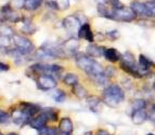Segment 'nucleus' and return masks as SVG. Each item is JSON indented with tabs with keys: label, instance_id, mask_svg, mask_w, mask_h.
<instances>
[{
	"label": "nucleus",
	"instance_id": "nucleus-39",
	"mask_svg": "<svg viewBox=\"0 0 155 135\" xmlns=\"http://www.w3.org/2000/svg\"><path fill=\"white\" fill-rule=\"evenodd\" d=\"M154 111H155V105H154Z\"/></svg>",
	"mask_w": 155,
	"mask_h": 135
},
{
	"label": "nucleus",
	"instance_id": "nucleus-36",
	"mask_svg": "<svg viewBox=\"0 0 155 135\" xmlns=\"http://www.w3.org/2000/svg\"><path fill=\"white\" fill-rule=\"evenodd\" d=\"M85 135H92V133H91V132H86Z\"/></svg>",
	"mask_w": 155,
	"mask_h": 135
},
{
	"label": "nucleus",
	"instance_id": "nucleus-32",
	"mask_svg": "<svg viewBox=\"0 0 155 135\" xmlns=\"http://www.w3.org/2000/svg\"><path fill=\"white\" fill-rule=\"evenodd\" d=\"M139 24H140V25H143V26H147V27L155 26V22L147 21V20H143V21H140Z\"/></svg>",
	"mask_w": 155,
	"mask_h": 135
},
{
	"label": "nucleus",
	"instance_id": "nucleus-15",
	"mask_svg": "<svg viewBox=\"0 0 155 135\" xmlns=\"http://www.w3.org/2000/svg\"><path fill=\"white\" fill-rule=\"evenodd\" d=\"M59 129L61 132L67 133V134H72L73 133V122L71 121L70 118H62V120L60 121Z\"/></svg>",
	"mask_w": 155,
	"mask_h": 135
},
{
	"label": "nucleus",
	"instance_id": "nucleus-27",
	"mask_svg": "<svg viewBox=\"0 0 155 135\" xmlns=\"http://www.w3.org/2000/svg\"><path fill=\"white\" fill-rule=\"evenodd\" d=\"M52 96H53V99H55V102H59V103H62V102L65 101V93L62 91V90H58V91H55V93L52 94Z\"/></svg>",
	"mask_w": 155,
	"mask_h": 135
},
{
	"label": "nucleus",
	"instance_id": "nucleus-22",
	"mask_svg": "<svg viewBox=\"0 0 155 135\" xmlns=\"http://www.w3.org/2000/svg\"><path fill=\"white\" fill-rule=\"evenodd\" d=\"M88 103L89 106H90V109L93 110V111H97V109L101 108V101L97 96H92L91 99H89Z\"/></svg>",
	"mask_w": 155,
	"mask_h": 135
},
{
	"label": "nucleus",
	"instance_id": "nucleus-16",
	"mask_svg": "<svg viewBox=\"0 0 155 135\" xmlns=\"http://www.w3.org/2000/svg\"><path fill=\"white\" fill-rule=\"evenodd\" d=\"M42 5V0H24V9L27 11H35Z\"/></svg>",
	"mask_w": 155,
	"mask_h": 135
},
{
	"label": "nucleus",
	"instance_id": "nucleus-37",
	"mask_svg": "<svg viewBox=\"0 0 155 135\" xmlns=\"http://www.w3.org/2000/svg\"><path fill=\"white\" fill-rule=\"evenodd\" d=\"M7 135H18L16 133H9V134H7Z\"/></svg>",
	"mask_w": 155,
	"mask_h": 135
},
{
	"label": "nucleus",
	"instance_id": "nucleus-31",
	"mask_svg": "<svg viewBox=\"0 0 155 135\" xmlns=\"http://www.w3.org/2000/svg\"><path fill=\"white\" fill-rule=\"evenodd\" d=\"M0 115H1V118H0V121H1V124H3V123H7V122L9 121V116L7 112H5L3 110H1L0 111Z\"/></svg>",
	"mask_w": 155,
	"mask_h": 135
},
{
	"label": "nucleus",
	"instance_id": "nucleus-4",
	"mask_svg": "<svg viewBox=\"0 0 155 135\" xmlns=\"http://www.w3.org/2000/svg\"><path fill=\"white\" fill-rule=\"evenodd\" d=\"M13 42L15 44L16 49L22 53V54H28V53L33 52L35 47L34 44L29 41L27 38L23 36H20V35H13L12 36Z\"/></svg>",
	"mask_w": 155,
	"mask_h": 135
},
{
	"label": "nucleus",
	"instance_id": "nucleus-5",
	"mask_svg": "<svg viewBox=\"0 0 155 135\" xmlns=\"http://www.w3.org/2000/svg\"><path fill=\"white\" fill-rule=\"evenodd\" d=\"M36 82H37L38 89L44 90V91H46V90H51V89H54L55 86H57V81H55V79L53 78L52 76L45 75V74L39 75L38 77H37Z\"/></svg>",
	"mask_w": 155,
	"mask_h": 135
},
{
	"label": "nucleus",
	"instance_id": "nucleus-30",
	"mask_svg": "<svg viewBox=\"0 0 155 135\" xmlns=\"http://www.w3.org/2000/svg\"><path fill=\"white\" fill-rule=\"evenodd\" d=\"M10 5L12 9H22L24 8V0H12Z\"/></svg>",
	"mask_w": 155,
	"mask_h": 135
},
{
	"label": "nucleus",
	"instance_id": "nucleus-11",
	"mask_svg": "<svg viewBox=\"0 0 155 135\" xmlns=\"http://www.w3.org/2000/svg\"><path fill=\"white\" fill-rule=\"evenodd\" d=\"M78 46H79V43H78L77 40L72 38V39L67 40V41L64 42V44H63V50H64V52L66 55H72L75 53Z\"/></svg>",
	"mask_w": 155,
	"mask_h": 135
},
{
	"label": "nucleus",
	"instance_id": "nucleus-6",
	"mask_svg": "<svg viewBox=\"0 0 155 135\" xmlns=\"http://www.w3.org/2000/svg\"><path fill=\"white\" fill-rule=\"evenodd\" d=\"M80 24H81V22L74 15L66 16V17L63 20V26H64V28L66 29L68 33H71V34H76V33L78 34L79 28L81 27Z\"/></svg>",
	"mask_w": 155,
	"mask_h": 135
},
{
	"label": "nucleus",
	"instance_id": "nucleus-17",
	"mask_svg": "<svg viewBox=\"0 0 155 135\" xmlns=\"http://www.w3.org/2000/svg\"><path fill=\"white\" fill-rule=\"evenodd\" d=\"M53 8L59 11H65L70 8V0H51Z\"/></svg>",
	"mask_w": 155,
	"mask_h": 135
},
{
	"label": "nucleus",
	"instance_id": "nucleus-40",
	"mask_svg": "<svg viewBox=\"0 0 155 135\" xmlns=\"http://www.w3.org/2000/svg\"><path fill=\"white\" fill-rule=\"evenodd\" d=\"M154 89H155V84H154Z\"/></svg>",
	"mask_w": 155,
	"mask_h": 135
},
{
	"label": "nucleus",
	"instance_id": "nucleus-8",
	"mask_svg": "<svg viewBox=\"0 0 155 135\" xmlns=\"http://www.w3.org/2000/svg\"><path fill=\"white\" fill-rule=\"evenodd\" d=\"M49 118L47 116V114L45 111H42L41 114H39L36 118H34L31 119V121L29 122V124H31V127L34 129H37V130H41L44 129L45 127H47V122H48Z\"/></svg>",
	"mask_w": 155,
	"mask_h": 135
},
{
	"label": "nucleus",
	"instance_id": "nucleus-7",
	"mask_svg": "<svg viewBox=\"0 0 155 135\" xmlns=\"http://www.w3.org/2000/svg\"><path fill=\"white\" fill-rule=\"evenodd\" d=\"M12 119L13 122L18 125H24L31 121V117L26 114L22 108L12 109Z\"/></svg>",
	"mask_w": 155,
	"mask_h": 135
},
{
	"label": "nucleus",
	"instance_id": "nucleus-35",
	"mask_svg": "<svg viewBox=\"0 0 155 135\" xmlns=\"http://www.w3.org/2000/svg\"><path fill=\"white\" fill-rule=\"evenodd\" d=\"M0 66H1V70H8L9 69V67H8V65H7V64H3V63H1V64H0Z\"/></svg>",
	"mask_w": 155,
	"mask_h": 135
},
{
	"label": "nucleus",
	"instance_id": "nucleus-12",
	"mask_svg": "<svg viewBox=\"0 0 155 135\" xmlns=\"http://www.w3.org/2000/svg\"><path fill=\"white\" fill-rule=\"evenodd\" d=\"M104 56H105L106 60L110 61V62H112V63H116L122 58L120 53H119L116 49H114V48L105 49V51H104Z\"/></svg>",
	"mask_w": 155,
	"mask_h": 135
},
{
	"label": "nucleus",
	"instance_id": "nucleus-38",
	"mask_svg": "<svg viewBox=\"0 0 155 135\" xmlns=\"http://www.w3.org/2000/svg\"><path fill=\"white\" fill-rule=\"evenodd\" d=\"M147 135H155V134H152V133H149Z\"/></svg>",
	"mask_w": 155,
	"mask_h": 135
},
{
	"label": "nucleus",
	"instance_id": "nucleus-18",
	"mask_svg": "<svg viewBox=\"0 0 155 135\" xmlns=\"http://www.w3.org/2000/svg\"><path fill=\"white\" fill-rule=\"evenodd\" d=\"M139 64H140V67L142 68L144 71H147V69L150 67L155 66L154 62H152L150 58H147V56H144V55H142V54L139 56Z\"/></svg>",
	"mask_w": 155,
	"mask_h": 135
},
{
	"label": "nucleus",
	"instance_id": "nucleus-25",
	"mask_svg": "<svg viewBox=\"0 0 155 135\" xmlns=\"http://www.w3.org/2000/svg\"><path fill=\"white\" fill-rule=\"evenodd\" d=\"M22 31L23 33H26V34H34L35 31H36V27L34 26L33 24L31 22H26L25 25L22 27Z\"/></svg>",
	"mask_w": 155,
	"mask_h": 135
},
{
	"label": "nucleus",
	"instance_id": "nucleus-21",
	"mask_svg": "<svg viewBox=\"0 0 155 135\" xmlns=\"http://www.w3.org/2000/svg\"><path fill=\"white\" fill-rule=\"evenodd\" d=\"M98 13L102 17H106L111 20V11L107 10L104 3H99L98 5Z\"/></svg>",
	"mask_w": 155,
	"mask_h": 135
},
{
	"label": "nucleus",
	"instance_id": "nucleus-13",
	"mask_svg": "<svg viewBox=\"0 0 155 135\" xmlns=\"http://www.w3.org/2000/svg\"><path fill=\"white\" fill-rule=\"evenodd\" d=\"M147 119V112L144 111V109H140V110H136L132 114V122L134 124L140 125L144 123Z\"/></svg>",
	"mask_w": 155,
	"mask_h": 135
},
{
	"label": "nucleus",
	"instance_id": "nucleus-33",
	"mask_svg": "<svg viewBox=\"0 0 155 135\" xmlns=\"http://www.w3.org/2000/svg\"><path fill=\"white\" fill-rule=\"evenodd\" d=\"M109 36H111L113 39H116V38H118L119 37V33L118 30H112L109 33Z\"/></svg>",
	"mask_w": 155,
	"mask_h": 135
},
{
	"label": "nucleus",
	"instance_id": "nucleus-19",
	"mask_svg": "<svg viewBox=\"0 0 155 135\" xmlns=\"http://www.w3.org/2000/svg\"><path fill=\"white\" fill-rule=\"evenodd\" d=\"M73 93L75 94L78 99H85L86 96L88 95L87 90H86L81 84H79L78 82L76 83L75 86H73Z\"/></svg>",
	"mask_w": 155,
	"mask_h": 135
},
{
	"label": "nucleus",
	"instance_id": "nucleus-29",
	"mask_svg": "<svg viewBox=\"0 0 155 135\" xmlns=\"http://www.w3.org/2000/svg\"><path fill=\"white\" fill-rule=\"evenodd\" d=\"M145 5H147V10L150 12V16L155 17V1H147V2H145Z\"/></svg>",
	"mask_w": 155,
	"mask_h": 135
},
{
	"label": "nucleus",
	"instance_id": "nucleus-2",
	"mask_svg": "<svg viewBox=\"0 0 155 135\" xmlns=\"http://www.w3.org/2000/svg\"><path fill=\"white\" fill-rule=\"evenodd\" d=\"M125 99L124 91L116 84H112L103 92V102L110 107H117Z\"/></svg>",
	"mask_w": 155,
	"mask_h": 135
},
{
	"label": "nucleus",
	"instance_id": "nucleus-9",
	"mask_svg": "<svg viewBox=\"0 0 155 135\" xmlns=\"http://www.w3.org/2000/svg\"><path fill=\"white\" fill-rule=\"evenodd\" d=\"M130 8L134 11V13L137 15L144 16V17H151L150 12L147 10V7L145 5V2H140V1H132L130 3Z\"/></svg>",
	"mask_w": 155,
	"mask_h": 135
},
{
	"label": "nucleus",
	"instance_id": "nucleus-26",
	"mask_svg": "<svg viewBox=\"0 0 155 135\" xmlns=\"http://www.w3.org/2000/svg\"><path fill=\"white\" fill-rule=\"evenodd\" d=\"M145 104H147V103H145L144 99H136V101L132 103V109H134V111L143 109L145 107Z\"/></svg>",
	"mask_w": 155,
	"mask_h": 135
},
{
	"label": "nucleus",
	"instance_id": "nucleus-28",
	"mask_svg": "<svg viewBox=\"0 0 155 135\" xmlns=\"http://www.w3.org/2000/svg\"><path fill=\"white\" fill-rule=\"evenodd\" d=\"M12 41H13V39L11 40V36H1V48H2V49L3 48L7 49Z\"/></svg>",
	"mask_w": 155,
	"mask_h": 135
},
{
	"label": "nucleus",
	"instance_id": "nucleus-34",
	"mask_svg": "<svg viewBox=\"0 0 155 135\" xmlns=\"http://www.w3.org/2000/svg\"><path fill=\"white\" fill-rule=\"evenodd\" d=\"M98 135H112V134H110V133L105 130H100V131H98Z\"/></svg>",
	"mask_w": 155,
	"mask_h": 135
},
{
	"label": "nucleus",
	"instance_id": "nucleus-1",
	"mask_svg": "<svg viewBox=\"0 0 155 135\" xmlns=\"http://www.w3.org/2000/svg\"><path fill=\"white\" fill-rule=\"evenodd\" d=\"M75 62L77 66L81 70H84L88 77H90L99 86H104L107 82V77L105 75L104 68L101 64L93 60L92 57L84 53H77L75 55Z\"/></svg>",
	"mask_w": 155,
	"mask_h": 135
},
{
	"label": "nucleus",
	"instance_id": "nucleus-14",
	"mask_svg": "<svg viewBox=\"0 0 155 135\" xmlns=\"http://www.w3.org/2000/svg\"><path fill=\"white\" fill-rule=\"evenodd\" d=\"M105 49L102 47H99L97 44H90L87 47V53L90 57H100L104 55Z\"/></svg>",
	"mask_w": 155,
	"mask_h": 135
},
{
	"label": "nucleus",
	"instance_id": "nucleus-20",
	"mask_svg": "<svg viewBox=\"0 0 155 135\" xmlns=\"http://www.w3.org/2000/svg\"><path fill=\"white\" fill-rule=\"evenodd\" d=\"M63 81H64V83H66L67 86H75L78 82V77L75 74H66L63 78Z\"/></svg>",
	"mask_w": 155,
	"mask_h": 135
},
{
	"label": "nucleus",
	"instance_id": "nucleus-3",
	"mask_svg": "<svg viewBox=\"0 0 155 135\" xmlns=\"http://www.w3.org/2000/svg\"><path fill=\"white\" fill-rule=\"evenodd\" d=\"M137 14L134 13L130 7H119V8H113L111 10V20L119 22H132L134 21Z\"/></svg>",
	"mask_w": 155,
	"mask_h": 135
},
{
	"label": "nucleus",
	"instance_id": "nucleus-23",
	"mask_svg": "<svg viewBox=\"0 0 155 135\" xmlns=\"http://www.w3.org/2000/svg\"><path fill=\"white\" fill-rule=\"evenodd\" d=\"M39 135H58V130L54 127H45L44 129L39 130Z\"/></svg>",
	"mask_w": 155,
	"mask_h": 135
},
{
	"label": "nucleus",
	"instance_id": "nucleus-10",
	"mask_svg": "<svg viewBox=\"0 0 155 135\" xmlns=\"http://www.w3.org/2000/svg\"><path fill=\"white\" fill-rule=\"evenodd\" d=\"M78 38L80 39H85L88 42H92L94 40V37H93V33L91 30V27L88 23H85L81 25V27L79 28L78 31Z\"/></svg>",
	"mask_w": 155,
	"mask_h": 135
},
{
	"label": "nucleus",
	"instance_id": "nucleus-24",
	"mask_svg": "<svg viewBox=\"0 0 155 135\" xmlns=\"http://www.w3.org/2000/svg\"><path fill=\"white\" fill-rule=\"evenodd\" d=\"M42 111L46 112L49 120H51V121H57L58 120V112L53 110V108H45Z\"/></svg>",
	"mask_w": 155,
	"mask_h": 135
}]
</instances>
